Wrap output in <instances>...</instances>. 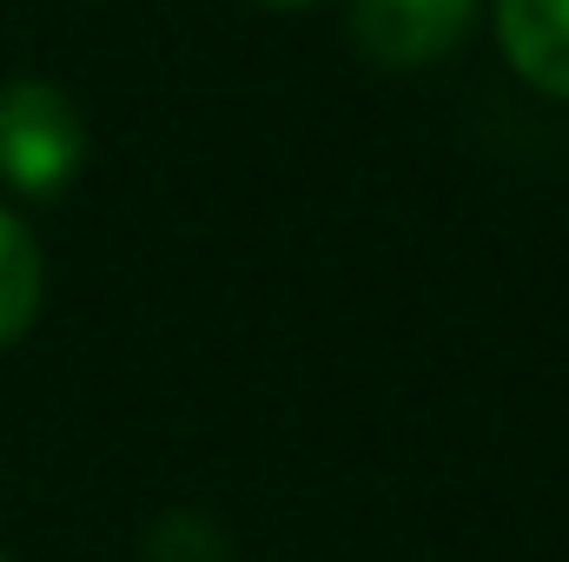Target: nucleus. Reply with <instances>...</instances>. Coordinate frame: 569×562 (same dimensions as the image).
Returning a JSON list of instances; mask_svg holds the SVG:
<instances>
[{
    "label": "nucleus",
    "mask_w": 569,
    "mask_h": 562,
    "mask_svg": "<svg viewBox=\"0 0 569 562\" xmlns=\"http://www.w3.org/2000/svg\"><path fill=\"white\" fill-rule=\"evenodd\" d=\"M80 113L53 80H7L0 87V179L27 199L60 192L80 172Z\"/></svg>",
    "instance_id": "f257e3e1"
},
{
    "label": "nucleus",
    "mask_w": 569,
    "mask_h": 562,
    "mask_svg": "<svg viewBox=\"0 0 569 562\" xmlns=\"http://www.w3.org/2000/svg\"><path fill=\"white\" fill-rule=\"evenodd\" d=\"M477 20V0H351V40L371 67L411 73L443 60Z\"/></svg>",
    "instance_id": "f03ea898"
},
{
    "label": "nucleus",
    "mask_w": 569,
    "mask_h": 562,
    "mask_svg": "<svg viewBox=\"0 0 569 562\" xmlns=\"http://www.w3.org/2000/svg\"><path fill=\"white\" fill-rule=\"evenodd\" d=\"M497 40L537 93L569 100V0H497Z\"/></svg>",
    "instance_id": "7ed1b4c3"
},
{
    "label": "nucleus",
    "mask_w": 569,
    "mask_h": 562,
    "mask_svg": "<svg viewBox=\"0 0 569 562\" xmlns=\"http://www.w3.org/2000/svg\"><path fill=\"white\" fill-rule=\"evenodd\" d=\"M40 252H33V232L13 219V212H0V344H13L27 324H33V311H40Z\"/></svg>",
    "instance_id": "20e7f679"
},
{
    "label": "nucleus",
    "mask_w": 569,
    "mask_h": 562,
    "mask_svg": "<svg viewBox=\"0 0 569 562\" xmlns=\"http://www.w3.org/2000/svg\"><path fill=\"white\" fill-rule=\"evenodd\" d=\"M272 7H311V0H272Z\"/></svg>",
    "instance_id": "39448f33"
},
{
    "label": "nucleus",
    "mask_w": 569,
    "mask_h": 562,
    "mask_svg": "<svg viewBox=\"0 0 569 562\" xmlns=\"http://www.w3.org/2000/svg\"><path fill=\"white\" fill-rule=\"evenodd\" d=\"M0 562H7V556H0Z\"/></svg>",
    "instance_id": "423d86ee"
}]
</instances>
